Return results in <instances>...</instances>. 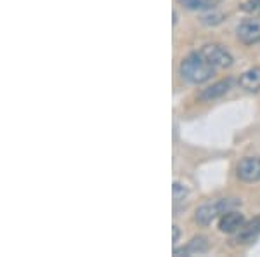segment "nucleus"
<instances>
[{"mask_svg": "<svg viewBox=\"0 0 260 257\" xmlns=\"http://www.w3.org/2000/svg\"><path fill=\"white\" fill-rule=\"evenodd\" d=\"M180 77L189 83H205L208 82L213 75H215V68L207 61V58L201 52H192L187 58H184L179 66Z\"/></svg>", "mask_w": 260, "mask_h": 257, "instance_id": "obj_1", "label": "nucleus"}, {"mask_svg": "<svg viewBox=\"0 0 260 257\" xmlns=\"http://www.w3.org/2000/svg\"><path fill=\"white\" fill-rule=\"evenodd\" d=\"M241 205V200L238 198H219V200L208 202V204L200 205L194 214V221L200 226H210L215 219H219L222 214L236 209Z\"/></svg>", "mask_w": 260, "mask_h": 257, "instance_id": "obj_2", "label": "nucleus"}, {"mask_svg": "<svg viewBox=\"0 0 260 257\" xmlns=\"http://www.w3.org/2000/svg\"><path fill=\"white\" fill-rule=\"evenodd\" d=\"M201 54L207 58V61L210 63L215 70H224V68H229V66L233 65V56L229 54V50L224 49L219 44L203 45Z\"/></svg>", "mask_w": 260, "mask_h": 257, "instance_id": "obj_3", "label": "nucleus"}, {"mask_svg": "<svg viewBox=\"0 0 260 257\" xmlns=\"http://www.w3.org/2000/svg\"><path fill=\"white\" fill-rule=\"evenodd\" d=\"M236 35L240 42L246 45L260 42V16H251L241 21L240 26L236 28Z\"/></svg>", "mask_w": 260, "mask_h": 257, "instance_id": "obj_4", "label": "nucleus"}, {"mask_svg": "<svg viewBox=\"0 0 260 257\" xmlns=\"http://www.w3.org/2000/svg\"><path fill=\"white\" fill-rule=\"evenodd\" d=\"M238 178L245 183L260 181V157H246L238 163Z\"/></svg>", "mask_w": 260, "mask_h": 257, "instance_id": "obj_5", "label": "nucleus"}, {"mask_svg": "<svg viewBox=\"0 0 260 257\" xmlns=\"http://www.w3.org/2000/svg\"><path fill=\"white\" fill-rule=\"evenodd\" d=\"M245 216L240 212H236V210H229V212L222 214L219 217V230L222 233H236V231H240V227L245 224Z\"/></svg>", "mask_w": 260, "mask_h": 257, "instance_id": "obj_6", "label": "nucleus"}, {"mask_svg": "<svg viewBox=\"0 0 260 257\" xmlns=\"http://www.w3.org/2000/svg\"><path fill=\"white\" fill-rule=\"evenodd\" d=\"M258 235H260V216L251 219L248 222H245V224L240 227V231H236V238L234 240L240 243H248V242H253Z\"/></svg>", "mask_w": 260, "mask_h": 257, "instance_id": "obj_7", "label": "nucleus"}, {"mask_svg": "<svg viewBox=\"0 0 260 257\" xmlns=\"http://www.w3.org/2000/svg\"><path fill=\"white\" fill-rule=\"evenodd\" d=\"M231 78L228 80H220V82H217V83H213V85L210 87H207L203 92L200 94V99L201 101H212V99H217V98H220V96H224V94H228L229 89H231Z\"/></svg>", "mask_w": 260, "mask_h": 257, "instance_id": "obj_8", "label": "nucleus"}, {"mask_svg": "<svg viewBox=\"0 0 260 257\" xmlns=\"http://www.w3.org/2000/svg\"><path fill=\"white\" fill-rule=\"evenodd\" d=\"M240 85L241 89L248 92H260V68H251L240 77Z\"/></svg>", "mask_w": 260, "mask_h": 257, "instance_id": "obj_9", "label": "nucleus"}, {"mask_svg": "<svg viewBox=\"0 0 260 257\" xmlns=\"http://www.w3.org/2000/svg\"><path fill=\"white\" fill-rule=\"evenodd\" d=\"M207 250H208L207 238H205V237H196V238H192L184 248H180V250H179V248H175L174 254L175 255H180V254H184V255H196V254H203V252H207Z\"/></svg>", "mask_w": 260, "mask_h": 257, "instance_id": "obj_10", "label": "nucleus"}, {"mask_svg": "<svg viewBox=\"0 0 260 257\" xmlns=\"http://www.w3.org/2000/svg\"><path fill=\"white\" fill-rule=\"evenodd\" d=\"M177 2L189 11H208L215 6V0H177Z\"/></svg>", "mask_w": 260, "mask_h": 257, "instance_id": "obj_11", "label": "nucleus"}, {"mask_svg": "<svg viewBox=\"0 0 260 257\" xmlns=\"http://www.w3.org/2000/svg\"><path fill=\"white\" fill-rule=\"evenodd\" d=\"M172 191H174V202L175 205L179 204V202H184L187 196V188L184 186V184L180 183H174V188H172Z\"/></svg>", "mask_w": 260, "mask_h": 257, "instance_id": "obj_12", "label": "nucleus"}, {"mask_svg": "<svg viewBox=\"0 0 260 257\" xmlns=\"http://www.w3.org/2000/svg\"><path fill=\"white\" fill-rule=\"evenodd\" d=\"M241 9L251 16H260V0H246L241 6Z\"/></svg>", "mask_w": 260, "mask_h": 257, "instance_id": "obj_13", "label": "nucleus"}, {"mask_svg": "<svg viewBox=\"0 0 260 257\" xmlns=\"http://www.w3.org/2000/svg\"><path fill=\"white\" fill-rule=\"evenodd\" d=\"M222 19H224V16L222 14H208V16H203V23H207V24H219L222 23Z\"/></svg>", "mask_w": 260, "mask_h": 257, "instance_id": "obj_14", "label": "nucleus"}, {"mask_svg": "<svg viewBox=\"0 0 260 257\" xmlns=\"http://www.w3.org/2000/svg\"><path fill=\"white\" fill-rule=\"evenodd\" d=\"M172 231H174V243H175V242H179V238H180V230H179V226H172Z\"/></svg>", "mask_w": 260, "mask_h": 257, "instance_id": "obj_15", "label": "nucleus"}]
</instances>
